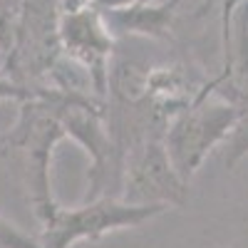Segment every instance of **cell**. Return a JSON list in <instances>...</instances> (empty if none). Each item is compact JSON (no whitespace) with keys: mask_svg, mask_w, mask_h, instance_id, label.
<instances>
[{"mask_svg":"<svg viewBox=\"0 0 248 248\" xmlns=\"http://www.w3.org/2000/svg\"><path fill=\"white\" fill-rule=\"evenodd\" d=\"M167 206L164 203H117V201H94L82 209H52L43 216L45 229L40 233V248H70L82 238H99L102 233L122 229V226H137L147 218L159 216Z\"/></svg>","mask_w":248,"mask_h":248,"instance_id":"obj_1","label":"cell"},{"mask_svg":"<svg viewBox=\"0 0 248 248\" xmlns=\"http://www.w3.org/2000/svg\"><path fill=\"white\" fill-rule=\"evenodd\" d=\"M241 109L229 105H203L181 117L169 132V161L181 181H186L203 161L214 144L229 139Z\"/></svg>","mask_w":248,"mask_h":248,"instance_id":"obj_2","label":"cell"},{"mask_svg":"<svg viewBox=\"0 0 248 248\" xmlns=\"http://www.w3.org/2000/svg\"><path fill=\"white\" fill-rule=\"evenodd\" d=\"M248 154V112H243L236 122L233 132L229 134V152H226V164L233 167V164Z\"/></svg>","mask_w":248,"mask_h":248,"instance_id":"obj_3","label":"cell"},{"mask_svg":"<svg viewBox=\"0 0 248 248\" xmlns=\"http://www.w3.org/2000/svg\"><path fill=\"white\" fill-rule=\"evenodd\" d=\"M0 248H40V243H35L25 233H20L5 218H0Z\"/></svg>","mask_w":248,"mask_h":248,"instance_id":"obj_4","label":"cell"},{"mask_svg":"<svg viewBox=\"0 0 248 248\" xmlns=\"http://www.w3.org/2000/svg\"><path fill=\"white\" fill-rule=\"evenodd\" d=\"M0 97H32V92L20 90V87H13V85H5V82H0Z\"/></svg>","mask_w":248,"mask_h":248,"instance_id":"obj_5","label":"cell"}]
</instances>
